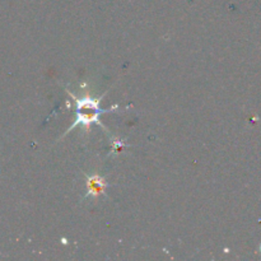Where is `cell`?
<instances>
[{"label": "cell", "mask_w": 261, "mask_h": 261, "mask_svg": "<svg viewBox=\"0 0 261 261\" xmlns=\"http://www.w3.org/2000/svg\"><path fill=\"white\" fill-rule=\"evenodd\" d=\"M76 101V121L71 125L70 129L66 133L71 132L76 125H84L88 126L92 122H97V124L102 125L99 122V115L105 114V112H110L111 110H102L99 107L98 99L92 98H74Z\"/></svg>", "instance_id": "cell-1"}, {"label": "cell", "mask_w": 261, "mask_h": 261, "mask_svg": "<svg viewBox=\"0 0 261 261\" xmlns=\"http://www.w3.org/2000/svg\"><path fill=\"white\" fill-rule=\"evenodd\" d=\"M88 188H89V193H102L105 189V182L102 178L97 177V178H91L88 182Z\"/></svg>", "instance_id": "cell-2"}]
</instances>
